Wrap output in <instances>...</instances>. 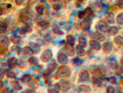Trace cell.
<instances>
[{
  "instance_id": "60d3db41",
  "label": "cell",
  "mask_w": 123,
  "mask_h": 93,
  "mask_svg": "<svg viewBox=\"0 0 123 93\" xmlns=\"http://www.w3.org/2000/svg\"><path fill=\"white\" fill-rule=\"evenodd\" d=\"M49 21H47L46 20L42 21H40L38 23V24L40 27H41V28H42L43 29H47V28H48L49 27Z\"/></svg>"
},
{
  "instance_id": "44dd1931",
  "label": "cell",
  "mask_w": 123,
  "mask_h": 93,
  "mask_svg": "<svg viewBox=\"0 0 123 93\" xmlns=\"http://www.w3.org/2000/svg\"><path fill=\"white\" fill-rule=\"evenodd\" d=\"M10 85L14 90L17 91H20L22 89V85L18 81H11L10 83Z\"/></svg>"
},
{
  "instance_id": "9f6ffc18",
  "label": "cell",
  "mask_w": 123,
  "mask_h": 93,
  "mask_svg": "<svg viewBox=\"0 0 123 93\" xmlns=\"http://www.w3.org/2000/svg\"><path fill=\"white\" fill-rule=\"evenodd\" d=\"M24 2V0H15V2L16 4L18 6L22 5L23 4Z\"/></svg>"
},
{
  "instance_id": "816d5d0a",
  "label": "cell",
  "mask_w": 123,
  "mask_h": 93,
  "mask_svg": "<svg viewBox=\"0 0 123 93\" xmlns=\"http://www.w3.org/2000/svg\"><path fill=\"white\" fill-rule=\"evenodd\" d=\"M21 93H37L34 89L32 88H27L23 91Z\"/></svg>"
},
{
  "instance_id": "d4e9b609",
  "label": "cell",
  "mask_w": 123,
  "mask_h": 93,
  "mask_svg": "<svg viewBox=\"0 0 123 93\" xmlns=\"http://www.w3.org/2000/svg\"><path fill=\"white\" fill-rule=\"evenodd\" d=\"M106 21L110 24H113L115 21L114 14L113 13H109L105 17Z\"/></svg>"
},
{
  "instance_id": "680465c9",
  "label": "cell",
  "mask_w": 123,
  "mask_h": 93,
  "mask_svg": "<svg viewBox=\"0 0 123 93\" xmlns=\"http://www.w3.org/2000/svg\"><path fill=\"white\" fill-rule=\"evenodd\" d=\"M3 87H4L3 82L2 81V80H0V92L3 90L4 88Z\"/></svg>"
},
{
  "instance_id": "f1b7e54d",
  "label": "cell",
  "mask_w": 123,
  "mask_h": 93,
  "mask_svg": "<svg viewBox=\"0 0 123 93\" xmlns=\"http://www.w3.org/2000/svg\"><path fill=\"white\" fill-rule=\"evenodd\" d=\"M52 30L53 32L56 35L62 36L64 34V32L57 25H54L52 26Z\"/></svg>"
},
{
  "instance_id": "7402d4cb",
  "label": "cell",
  "mask_w": 123,
  "mask_h": 93,
  "mask_svg": "<svg viewBox=\"0 0 123 93\" xmlns=\"http://www.w3.org/2000/svg\"><path fill=\"white\" fill-rule=\"evenodd\" d=\"M76 52L78 56L80 57H83L86 55V51L84 50V48L80 46L79 45H77L75 48Z\"/></svg>"
},
{
  "instance_id": "8fae6325",
  "label": "cell",
  "mask_w": 123,
  "mask_h": 93,
  "mask_svg": "<svg viewBox=\"0 0 123 93\" xmlns=\"http://www.w3.org/2000/svg\"><path fill=\"white\" fill-rule=\"evenodd\" d=\"M112 49L113 45L110 42H105L103 44L102 50L103 52L106 54L110 53L112 50Z\"/></svg>"
},
{
  "instance_id": "30bf717a",
  "label": "cell",
  "mask_w": 123,
  "mask_h": 93,
  "mask_svg": "<svg viewBox=\"0 0 123 93\" xmlns=\"http://www.w3.org/2000/svg\"><path fill=\"white\" fill-rule=\"evenodd\" d=\"M64 50L66 54L69 56H73L75 54V51L74 49V46H72L67 44L65 46Z\"/></svg>"
},
{
  "instance_id": "8d00e7d4",
  "label": "cell",
  "mask_w": 123,
  "mask_h": 93,
  "mask_svg": "<svg viewBox=\"0 0 123 93\" xmlns=\"http://www.w3.org/2000/svg\"><path fill=\"white\" fill-rule=\"evenodd\" d=\"M10 39L11 42L14 44H18L21 41L20 37L17 36H12L10 37Z\"/></svg>"
},
{
  "instance_id": "6da1fadb",
  "label": "cell",
  "mask_w": 123,
  "mask_h": 93,
  "mask_svg": "<svg viewBox=\"0 0 123 93\" xmlns=\"http://www.w3.org/2000/svg\"><path fill=\"white\" fill-rule=\"evenodd\" d=\"M71 74V71L69 67L62 65L57 69L54 74V78L55 79L66 78L69 77Z\"/></svg>"
},
{
  "instance_id": "f6af8a7d",
  "label": "cell",
  "mask_w": 123,
  "mask_h": 93,
  "mask_svg": "<svg viewBox=\"0 0 123 93\" xmlns=\"http://www.w3.org/2000/svg\"><path fill=\"white\" fill-rule=\"evenodd\" d=\"M62 7V5L61 4L57 3H55L53 4L52 5L53 9L55 11H59L61 9Z\"/></svg>"
},
{
  "instance_id": "83f0119b",
  "label": "cell",
  "mask_w": 123,
  "mask_h": 93,
  "mask_svg": "<svg viewBox=\"0 0 123 93\" xmlns=\"http://www.w3.org/2000/svg\"><path fill=\"white\" fill-rule=\"evenodd\" d=\"M67 43L69 45L74 46L75 43V38L73 35H68L66 36Z\"/></svg>"
},
{
  "instance_id": "5b68a950",
  "label": "cell",
  "mask_w": 123,
  "mask_h": 93,
  "mask_svg": "<svg viewBox=\"0 0 123 93\" xmlns=\"http://www.w3.org/2000/svg\"><path fill=\"white\" fill-rule=\"evenodd\" d=\"M57 62L62 65H65L68 62V58L67 55L62 52H59L57 56Z\"/></svg>"
},
{
  "instance_id": "9c48e42d",
  "label": "cell",
  "mask_w": 123,
  "mask_h": 93,
  "mask_svg": "<svg viewBox=\"0 0 123 93\" xmlns=\"http://www.w3.org/2000/svg\"><path fill=\"white\" fill-rule=\"evenodd\" d=\"M18 61V59L15 57L12 56L7 59L6 64L9 68L12 69L17 65Z\"/></svg>"
},
{
  "instance_id": "9a60e30c",
  "label": "cell",
  "mask_w": 123,
  "mask_h": 93,
  "mask_svg": "<svg viewBox=\"0 0 123 93\" xmlns=\"http://www.w3.org/2000/svg\"><path fill=\"white\" fill-rule=\"evenodd\" d=\"M32 31V29L31 27H30L29 26L26 25L19 28L18 30V32L20 35H24L27 33H31Z\"/></svg>"
},
{
  "instance_id": "f5cc1de1",
  "label": "cell",
  "mask_w": 123,
  "mask_h": 93,
  "mask_svg": "<svg viewBox=\"0 0 123 93\" xmlns=\"http://www.w3.org/2000/svg\"><path fill=\"white\" fill-rule=\"evenodd\" d=\"M86 0H76V6L77 7L78 6V7H79L80 6L81 4H84L85 3H86Z\"/></svg>"
},
{
  "instance_id": "91938a15",
  "label": "cell",
  "mask_w": 123,
  "mask_h": 93,
  "mask_svg": "<svg viewBox=\"0 0 123 93\" xmlns=\"http://www.w3.org/2000/svg\"><path fill=\"white\" fill-rule=\"evenodd\" d=\"M80 90L79 87L76 88H74V89L70 93H80Z\"/></svg>"
},
{
  "instance_id": "c3c4849f",
  "label": "cell",
  "mask_w": 123,
  "mask_h": 93,
  "mask_svg": "<svg viewBox=\"0 0 123 93\" xmlns=\"http://www.w3.org/2000/svg\"><path fill=\"white\" fill-rule=\"evenodd\" d=\"M48 93H60L58 90L55 88H51L49 87L47 89Z\"/></svg>"
},
{
  "instance_id": "681fc988",
  "label": "cell",
  "mask_w": 123,
  "mask_h": 93,
  "mask_svg": "<svg viewBox=\"0 0 123 93\" xmlns=\"http://www.w3.org/2000/svg\"><path fill=\"white\" fill-rule=\"evenodd\" d=\"M116 74L117 75H119L123 73V67H117L116 69Z\"/></svg>"
},
{
  "instance_id": "e0dca14e",
  "label": "cell",
  "mask_w": 123,
  "mask_h": 93,
  "mask_svg": "<svg viewBox=\"0 0 123 93\" xmlns=\"http://www.w3.org/2000/svg\"><path fill=\"white\" fill-rule=\"evenodd\" d=\"M85 14V18L87 20H90L92 18L95 16L94 13L92 11V9L89 7H87L85 10H84Z\"/></svg>"
},
{
  "instance_id": "11a10c76",
  "label": "cell",
  "mask_w": 123,
  "mask_h": 93,
  "mask_svg": "<svg viewBox=\"0 0 123 93\" xmlns=\"http://www.w3.org/2000/svg\"><path fill=\"white\" fill-rule=\"evenodd\" d=\"M115 3L120 7H123V0H116Z\"/></svg>"
},
{
  "instance_id": "ee69618b",
  "label": "cell",
  "mask_w": 123,
  "mask_h": 93,
  "mask_svg": "<svg viewBox=\"0 0 123 93\" xmlns=\"http://www.w3.org/2000/svg\"><path fill=\"white\" fill-rule=\"evenodd\" d=\"M106 80L109 83H110L113 85H116V84H117V79L116 78V77H115L114 76H111V77H108L106 79Z\"/></svg>"
},
{
  "instance_id": "ffe728a7",
  "label": "cell",
  "mask_w": 123,
  "mask_h": 93,
  "mask_svg": "<svg viewBox=\"0 0 123 93\" xmlns=\"http://www.w3.org/2000/svg\"><path fill=\"white\" fill-rule=\"evenodd\" d=\"M99 76V74H96L92 77V83L96 86H101L102 85V80Z\"/></svg>"
},
{
  "instance_id": "4dcf8cb0",
  "label": "cell",
  "mask_w": 123,
  "mask_h": 93,
  "mask_svg": "<svg viewBox=\"0 0 123 93\" xmlns=\"http://www.w3.org/2000/svg\"><path fill=\"white\" fill-rule=\"evenodd\" d=\"M79 88L80 91L84 93H90L91 91L90 87L85 84L80 85L79 86Z\"/></svg>"
},
{
  "instance_id": "6125c7cd",
  "label": "cell",
  "mask_w": 123,
  "mask_h": 93,
  "mask_svg": "<svg viewBox=\"0 0 123 93\" xmlns=\"http://www.w3.org/2000/svg\"><path fill=\"white\" fill-rule=\"evenodd\" d=\"M119 93H123V92H119Z\"/></svg>"
},
{
  "instance_id": "3957f363",
  "label": "cell",
  "mask_w": 123,
  "mask_h": 93,
  "mask_svg": "<svg viewBox=\"0 0 123 93\" xmlns=\"http://www.w3.org/2000/svg\"><path fill=\"white\" fill-rule=\"evenodd\" d=\"M53 56V53L51 50L46 49L44 50L40 56L41 61L43 62H47L49 61Z\"/></svg>"
},
{
  "instance_id": "bcb514c9",
  "label": "cell",
  "mask_w": 123,
  "mask_h": 93,
  "mask_svg": "<svg viewBox=\"0 0 123 93\" xmlns=\"http://www.w3.org/2000/svg\"><path fill=\"white\" fill-rule=\"evenodd\" d=\"M106 93H115L114 87L112 86H108L106 88Z\"/></svg>"
},
{
  "instance_id": "603a6c76",
  "label": "cell",
  "mask_w": 123,
  "mask_h": 93,
  "mask_svg": "<svg viewBox=\"0 0 123 93\" xmlns=\"http://www.w3.org/2000/svg\"><path fill=\"white\" fill-rule=\"evenodd\" d=\"M22 52L23 55L25 56H31L34 54L33 50L30 46L25 47L23 49Z\"/></svg>"
},
{
  "instance_id": "2e32d148",
  "label": "cell",
  "mask_w": 123,
  "mask_h": 93,
  "mask_svg": "<svg viewBox=\"0 0 123 93\" xmlns=\"http://www.w3.org/2000/svg\"><path fill=\"white\" fill-rule=\"evenodd\" d=\"M31 80H32V78L31 75L27 74H23L22 76H21L20 78L21 82L24 84L28 85Z\"/></svg>"
},
{
  "instance_id": "5bb4252c",
  "label": "cell",
  "mask_w": 123,
  "mask_h": 93,
  "mask_svg": "<svg viewBox=\"0 0 123 93\" xmlns=\"http://www.w3.org/2000/svg\"><path fill=\"white\" fill-rule=\"evenodd\" d=\"M12 7V5L9 3H2L0 4V12L1 13H7L9 12Z\"/></svg>"
},
{
  "instance_id": "836d02e7",
  "label": "cell",
  "mask_w": 123,
  "mask_h": 93,
  "mask_svg": "<svg viewBox=\"0 0 123 93\" xmlns=\"http://www.w3.org/2000/svg\"><path fill=\"white\" fill-rule=\"evenodd\" d=\"M19 20L22 22H25L29 20V17L27 14L25 12H21L20 13L19 15Z\"/></svg>"
},
{
  "instance_id": "1f68e13d",
  "label": "cell",
  "mask_w": 123,
  "mask_h": 93,
  "mask_svg": "<svg viewBox=\"0 0 123 93\" xmlns=\"http://www.w3.org/2000/svg\"><path fill=\"white\" fill-rule=\"evenodd\" d=\"M118 32V29L115 26H112L108 29L107 32L111 36H115Z\"/></svg>"
},
{
  "instance_id": "d6a6232c",
  "label": "cell",
  "mask_w": 123,
  "mask_h": 93,
  "mask_svg": "<svg viewBox=\"0 0 123 93\" xmlns=\"http://www.w3.org/2000/svg\"><path fill=\"white\" fill-rule=\"evenodd\" d=\"M78 42L79 45L85 48L87 46V40L86 38L83 36H80L78 38Z\"/></svg>"
},
{
  "instance_id": "74e56055",
  "label": "cell",
  "mask_w": 123,
  "mask_h": 93,
  "mask_svg": "<svg viewBox=\"0 0 123 93\" xmlns=\"http://www.w3.org/2000/svg\"><path fill=\"white\" fill-rule=\"evenodd\" d=\"M44 9V6L42 4H38L35 7V10L36 12L40 15H42L43 14Z\"/></svg>"
},
{
  "instance_id": "f907efd6",
  "label": "cell",
  "mask_w": 123,
  "mask_h": 93,
  "mask_svg": "<svg viewBox=\"0 0 123 93\" xmlns=\"http://www.w3.org/2000/svg\"><path fill=\"white\" fill-rule=\"evenodd\" d=\"M78 17L80 19L84 18L85 17V14L84 11H80L78 12Z\"/></svg>"
},
{
  "instance_id": "cb8c5ba5",
  "label": "cell",
  "mask_w": 123,
  "mask_h": 93,
  "mask_svg": "<svg viewBox=\"0 0 123 93\" xmlns=\"http://www.w3.org/2000/svg\"><path fill=\"white\" fill-rule=\"evenodd\" d=\"M114 42L118 47L123 46V37L121 36H117L114 38Z\"/></svg>"
},
{
  "instance_id": "4316f807",
  "label": "cell",
  "mask_w": 123,
  "mask_h": 93,
  "mask_svg": "<svg viewBox=\"0 0 123 93\" xmlns=\"http://www.w3.org/2000/svg\"><path fill=\"white\" fill-rule=\"evenodd\" d=\"M9 53L7 46H6L0 43V55L6 56Z\"/></svg>"
},
{
  "instance_id": "6f0895ef",
  "label": "cell",
  "mask_w": 123,
  "mask_h": 93,
  "mask_svg": "<svg viewBox=\"0 0 123 93\" xmlns=\"http://www.w3.org/2000/svg\"><path fill=\"white\" fill-rule=\"evenodd\" d=\"M2 91V93H12L7 87H6L4 88H3Z\"/></svg>"
},
{
  "instance_id": "277c9868",
  "label": "cell",
  "mask_w": 123,
  "mask_h": 93,
  "mask_svg": "<svg viewBox=\"0 0 123 93\" xmlns=\"http://www.w3.org/2000/svg\"><path fill=\"white\" fill-rule=\"evenodd\" d=\"M95 29L98 32L105 33L108 31V26L107 23L103 21H100L95 26Z\"/></svg>"
},
{
  "instance_id": "7c38bea8",
  "label": "cell",
  "mask_w": 123,
  "mask_h": 93,
  "mask_svg": "<svg viewBox=\"0 0 123 93\" xmlns=\"http://www.w3.org/2000/svg\"><path fill=\"white\" fill-rule=\"evenodd\" d=\"M89 45L90 48L92 50H94L95 51H99L101 49V45L99 43L98 41L91 40L89 41Z\"/></svg>"
},
{
  "instance_id": "db71d44e",
  "label": "cell",
  "mask_w": 123,
  "mask_h": 93,
  "mask_svg": "<svg viewBox=\"0 0 123 93\" xmlns=\"http://www.w3.org/2000/svg\"><path fill=\"white\" fill-rule=\"evenodd\" d=\"M5 75V70L2 68H0V80H2L4 78V76Z\"/></svg>"
},
{
  "instance_id": "f546056e",
  "label": "cell",
  "mask_w": 123,
  "mask_h": 93,
  "mask_svg": "<svg viewBox=\"0 0 123 93\" xmlns=\"http://www.w3.org/2000/svg\"><path fill=\"white\" fill-rule=\"evenodd\" d=\"M28 62L32 66H36L38 64L39 60L35 56H30L28 59Z\"/></svg>"
},
{
  "instance_id": "d6986e66",
  "label": "cell",
  "mask_w": 123,
  "mask_h": 93,
  "mask_svg": "<svg viewBox=\"0 0 123 93\" xmlns=\"http://www.w3.org/2000/svg\"><path fill=\"white\" fill-rule=\"evenodd\" d=\"M108 64L111 69H116L118 67V63L117 60L114 58H111L108 60Z\"/></svg>"
},
{
  "instance_id": "7dc6e473",
  "label": "cell",
  "mask_w": 123,
  "mask_h": 93,
  "mask_svg": "<svg viewBox=\"0 0 123 93\" xmlns=\"http://www.w3.org/2000/svg\"><path fill=\"white\" fill-rule=\"evenodd\" d=\"M17 65H18L19 68H24L26 65V63L25 62V61H24L23 60H20L18 61Z\"/></svg>"
},
{
  "instance_id": "d590c367",
  "label": "cell",
  "mask_w": 123,
  "mask_h": 93,
  "mask_svg": "<svg viewBox=\"0 0 123 93\" xmlns=\"http://www.w3.org/2000/svg\"><path fill=\"white\" fill-rule=\"evenodd\" d=\"M5 75L6 77L9 78H14L16 77V74L14 72L12 71L11 69H7L5 70Z\"/></svg>"
},
{
  "instance_id": "8992f818",
  "label": "cell",
  "mask_w": 123,
  "mask_h": 93,
  "mask_svg": "<svg viewBox=\"0 0 123 93\" xmlns=\"http://www.w3.org/2000/svg\"><path fill=\"white\" fill-rule=\"evenodd\" d=\"M90 80V74L87 70H82L79 74L78 80L80 82H87Z\"/></svg>"
},
{
  "instance_id": "484cf974",
  "label": "cell",
  "mask_w": 123,
  "mask_h": 93,
  "mask_svg": "<svg viewBox=\"0 0 123 93\" xmlns=\"http://www.w3.org/2000/svg\"><path fill=\"white\" fill-rule=\"evenodd\" d=\"M30 47L33 50L34 53H38L40 50V47L39 45L35 43L31 42L29 43Z\"/></svg>"
},
{
  "instance_id": "52a82bcc",
  "label": "cell",
  "mask_w": 123,
  "mask_h": 93,
  "mask_svg": "<svg viewBox=\"0 0 123 93\" xmlns=\"http://www.w3.org/2000/svg\"><path fill=\"white\" fill-rule=\"evenodd\" d=\"M51 74L52 73L50 72L47 70H46L43 74V81L45 85L50 86L52 85V81L51 80Z\"/></svg>"
},
{
  "instance_id": "f35d334b",
  "label": "cell",
  "mask_w": 123,
  "mask_h": 93,
  "mask_svg": "<svg viewBox=\"0 0 123 93\" xmlns=\"http://www.w3.org/2000/svg\"><path fill=\"white\" fill-rule=\"evenodd\" d=\"M11 52L14 53L18 55H19L21 53V49L18 46H13L11 48Z\"/></svg>"
},
{
  "instance_id": "ac0fdd59",
  "label": "cell",
  "mask_w": 123,
  "mask_h": 93,
  "mask_svg": "<svg viewBox=\"0 0 123 93\" xmlns=\"http://www.w3.org/2000/svg\"><path fill=\"white\" fill-rule=\"evenodd\" d=\"M57 63L55 62V60H53L49 62V64L47 65L46 70H47L51 73H52L53 71L55 70L56 68H57Z\"/></svg>"
},
{
  "instance_id": "e575fe53",
  "label": "cell",
  "mask_w": 123,
  "mask_h": 93,
  "mask_svg": "<svg viewBox=\"0 0 123 93\" xmlns=\"http://www.w3.org/2000/svg\"><path fill=\"white\" fill-rule=\"evenodd\" d=\"M71 62L74 66H79L83 63V60L79 57H76L75 58H74L72 60Z\"/></svg>"
},
{
  "instance_id": "ba28073f",
  "label": "cell",
  "mask_w": 123,
  "mask_h": 93,
  "mask_svg": "<svg viewBox=\"0 0 123 93\" xmlns=\"http://www.w3.org/2000/svg\"><path fill=\"white\" fill-rule=\"evenodd\" d=\"M92 22L90 20L85 19L82 21L80 24V28L82 31L84 32H87L90 29Z\"/></svg>"
},
{
  "instance_id": "7a4b0ae2",
  "label": "cell",
  "mask_w": 123,
  "mask_h": 93,
  "mask_svg": "<svg viewBox=\"0 0 123 93\" xmlns=\"http://www.w3.org/2000/svg\"><path fill=\"white\" fill-rule=\"evenodd\" d=\"M54 86L55 88L59 91L65 93L70 90L71 87V84L69 81L66 80H62L59 82L55 83Z\"/></svg>"
},
{
  "instance_id": "4fadbf2b",
  "label": "cell",
  "mask_w": 123,
  "mask_h": 93,
  "mask_svg": "<svg viewBox=\"0 0 123 93\" xmlns=\"http://www.w3.org/2000/svg\"><path fill=\"white\" fill-rule=\"evenodd\" d=\"M91 38L92 40L97 41L98 42H103L105 39V37L100 32H96L93 34Z\"/></svg>"
},
{
  "instance_id": "94428289",
  "label": "cell",
  "mask_w": 123,
  "mask_h": 93,
  "mask_svg": "<svg viewBox=\"0 0 123 93\" xmlns=\"http://www.w3.org/2000/svg\"><path fill=\"white\" fill-rule=\"evenodd\" d=\"M60 0H49L50 2H53V3H56L59 2Z\"/></svg>"
},
{
  "instance_id": "b9f144b4",
  "label": "cell",
  "mask_w": 123,
  "mask_h": 93,
  "mask_svg": "<svg viewBox=\"0 0 123 93\" xmlns=\"http://www.w3.org/2000/svg\"><path fill=\"white\" fill-rule=\"evenodd\" d=\"M7 29V25L5 22L0 21V32H5Z\"/></svg>"
},
{
  "instance_id": "be15d7a7",
  "label": "cell",
  "mask_w": 123,
  "mask_h": 93,
  "mask_svg": "<svg viewBox=\"0 0 123 93\" xmlns=\"http://www.w3.org/2000/svg\"><path fill=\"white\" fill-rule=\"evenodd\" d=\"M69 0V1H71V0Z\"/></svg>"
},
{
  "instance_id": "7bdbcfd3",
  "label": "cell",
  "mask_w": 123,
  "mask_h": 93,
  "mask_svg": "<svg viewBox=\"0 0 123 93\" xmlns=\"http://www.w3.org/2000/svg\"><path fill=\"white\" fill-rule=\"evenodd\" d=\"M10 42H11L10 39L8 37L5 36L1 40L0 43L6 46H8L10 44Z\"/></svg>"
},
{
  "instance_id": "ab89813d",
  "label": "cell",
  "mask_w": 123,
  "mask_h": 93,
  "mask_svg": "<svg viewBox=\"0 0 123 93\" xmlns=\"http://www.w3.org/2000/svg\"><path fill=\"white\" fill-rule=\"evenodd\" d=\"M116 21L119 25H123V12L119 13L116 17Z\"/></svg>"
}]
</instances>
